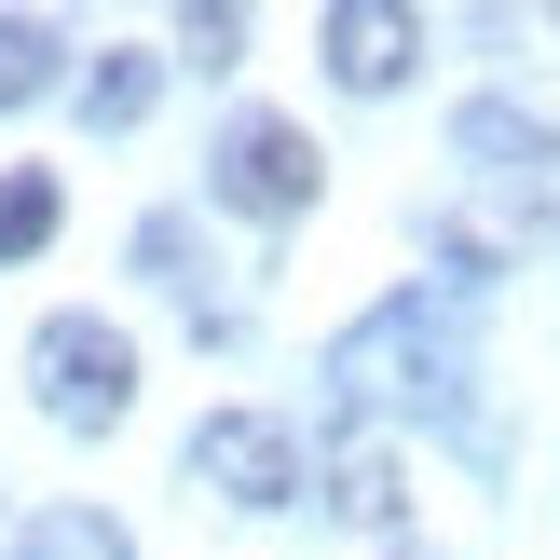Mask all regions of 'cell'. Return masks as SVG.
Wrapping results in <instances>:
<instances>
[{"instance_id": "1", "label": "cell", "mask_w": 560, "mask_h": 560, "mask_svg": "<svg viewBox=\"0 0 560 560\" xmlns=\"http://www.w3.org/2000/svg\"><path fill=\"white\" fill-rule=\"evenodd\" d=\"M27 370H42V410H55L69 438H109V424H124V397H137V342H124L109 315H42Z\"/></svg>"}, {"instance_id": "2", "label": "cell", "mask_w": 560, "mask_h": 560, "mask_svg": "<svg viewBox=\"0 0 560 560\" xmlns=\"http://www.w3.org/2000/svg\"><path fill=\"white\" fill-rule=\"evenodd\" d=\"M315 178H328V164H315V137H301L288 109H246V124L219 137V164H206V191H219L233 219H301Z\"/></svg>"}, {"instance_id": "3", "label": "cell", "mask_w": 560, "mask_h": 560, "mask_svg": "<svg viewBox=\"0 0 560 560\" xmlns=\"http://www.w3.org/2000/svg\"><path fill=\"white\" fill-rule=\"evenodd\" d=\"M191 492H219V506H301V438L273 410H206L191 424Z\"/></svg>"}, {"instance_id": "4", "label": "cell", "mask_w": 560, "mask_h": 560, "mask_svg": "<svg viewBox=\"0 0 560 560\" xmlns=\"http://www.w3.org/2000/svg\"><path fill=\"white\" fill-rule=\"evenodd\" d=\"M424 370H438V315H424V288L410 301H383L370 328H342V355H328V383H342V410L370 424L383 397H424Z\"/></svg>"}, {"instance_id": "5", "label": "cell", "mask_w": 560, "mask_h": 560, "mask_svg": "<svg viewBox=\"0 0 560 560\" xmlns=\"http://www.w3.org/2000/svg\"><path fill=\"white\" fill-rule=\"evenodd\" d=\"M315 42H328V82H342V96H397V82L424 69V14H397V0H342Z\"/></svg>"}, {"instance_id": "6", "label": "cell", "mask_w": 560, "mask_h": 560, "mask_svg": "<svg viewBox=\"0 0 560 560\" xmlns=\"http://www.w3.org/2000/svg\"><path fill=\"white\" fill-rule=\"evenodd\" d=\"M452 151L479 164V178H520V191H547V178H560V137H547V124H520V109H492V96L452 124Z\"/></svg>"}, {"instance_id": "7", "label": "cell", "mask_w": 560, "mask_h": 560, "mask_svg": "<svg viewBox=\"0 0 560 560\" xmlns=\"http://www.w3.org/2000/svg\"><path fill=\"white\" fill-rule=\"evenodd\" d=\"M328 506H342L355 534H397V506H410V479H397V438H370V424H355L342 452H328Z\"/></svg>"}, {"instance_id": "8", "label": "cell", "mask_w": 560, "mask_h": 560, "mask_svg": "<svg viewBox=\"0 0 560 560\" xmlns=\"http://www.w3.org/2000/svg\"><path fill=\"white\" fill-rule=\"evenodd\" d=\"M55 219H69V191H55V164H14V178H0V260H27V246H55Z\"/></svg>"}, {"instance_id": "9", "label": "cell", "mask_w": 560, "mask_h": 560, "mask_svg": "<svg viewBox=\"0 0 560 560\" xmlns=\"http://www.w3.org/2000/svg\"><path fill=\"white\" fill-rule=\"evenodd\" d=\"M14 560H124V534H109L96 506H55V520H27V534H14Z\"/></svg>"}, {"instance_id": "10", "label": "cell", "mask_w": 560, "mask_h": 560, "mask_svg": "<svg viewBox=\"0 0 560 560\" xmlns=\"http://www.w3.org/2000/svg\"><path fill=\"white\" fill-rule=\"evenodd\" d=\"M151 69L164 55H109V69L82 82V109H96V124H137V109H151Z\"/></svg>"}]
</instances>
